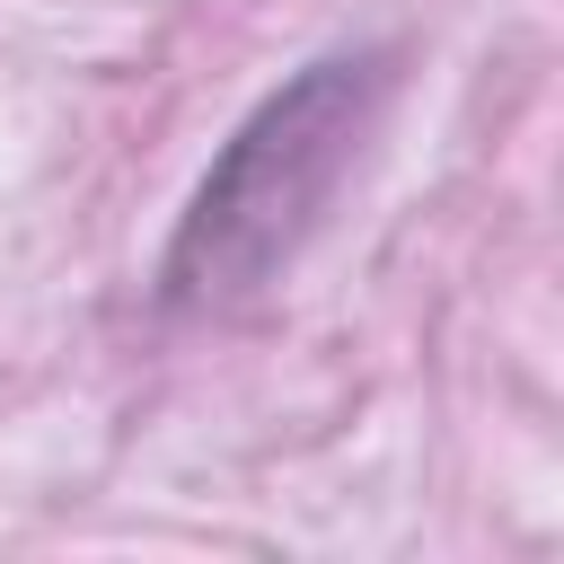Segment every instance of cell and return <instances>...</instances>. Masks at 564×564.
<instances>
[{
    "mask_svg": "<svg viewBox=\"0 0 564 564\" xmlns=\"http://www.w3.org/2000/svg\"><path fill=\"white\" fill-rule=\"evenodd\" d=\"M379 106V62L344 53V62H308L282 97L256 106V123L220 150V167L203 176L176 247H167V300L185 308H229L247 291H264L291 247L317 229L335 176L352 167L361 132Z\"/></svg>",
    "mask_w": 564,
    "mask_h": 564,
    "instance_id": "1",
    "label": "cell"
}]
</instances>
